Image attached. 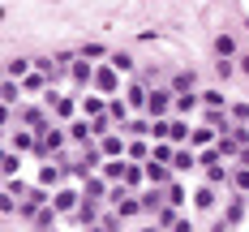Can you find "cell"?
I'll list each match as a JSON object with an SVG mask.
<instances>
[{"instance_id": "6da1fadb", "label": "cell", "mask_w": 249, "mask_h": 232, "mask_svg": "<svg viewBox=\"0 0 249 232\" xmlns=\"http://www.w3.org/2000/svg\"><path fill=\"white\" fill-rule=\"evenodd\" d=\"M168 112H176V95H172V90H150L146 116H155V121H163Z\"/></svg>"}, {"instance_id": "7a4b0ae2", "label": "cell", "mask_w": 249, "mask_h": 232, "mask_svg": "<svg viewBox=\"0 0 249 232\" xmlns=\"http://www.w3.org/2000/svg\"><path fill=\"white\" fill-rule=\"evenodd\" d=\"M73 224H82V228H95V224H103V211H99V202L82 198V206L73 211Z\"/></svg>"}, {"instance_id": "3957f363", "label": "cell", "mask_w": 249, "mask_h": 232, "mask_svg": "<svg viewBox=\"0 0 249 232\" xmlns=\"http://www.w3.org/2000/svg\"><path fill=\"white\" fill-rule=\"evenodd\" d=\"M18 121H22L26 129H35L39 138L48 133V112H43V107H22V112H18Z\"/></svg>"}, {"instance_id": "277c9868", "label": "cell", "mask_w": 249, "mask_h": 232, "mask_svg": "<svg viewBox=\"0 0 249 232\" xmlns=\"http://www.w3.org/2000/svg\"><path fill=\"white\" fill-rule=\"evenodd\" d=\"M142 168H146V180L150 185H172V163H159V159H146V163H142Z\"/></svg>"}, {"instance_id": "5b68a950", "label": "cell", "mask_w": 249, "mask_h": 232, "mask_svg": "<svg viewBox=\"0 0 249 232\" xmlns=\"http://www.w3.org/2000/svg\"><path fill=\"white\" fill-rule=\"evenodd\" d=\"M52 206H56V211H60V215H73L77 206H82V194H77L73 185H69V189H60V194H56V198H52Z\"/></svg>"}, {"instance_id": "8992f818", "label": "cell", "mask_w": 249, "mask_h": 232, "mask_svg": "<svg viewBox=\"0 0 249 232\" xmlns=\"http://www.w3.org/2000/svg\"><path fill=\"white\" fill-rule=\"evenodd\" d=\"M124 95H129V107H133V112H142V116H146V103H150V90L146 86H142V82H133V86H129V90H124Z\"/></svg>"}, {"instance_id": "52a82bcc", "label": "cell", "mask_w": 249, "mask_h": 232, "mask_svg": "<svg viewBox=\"0 0 249 232\" xmlns=\"http://www.w3.org/2000/svg\"><path fill=\"white\" fill-rule=\"evenodd\" d=\"M65 133H69V142H73V146H86V142H90V133H95V121H73Z\"/></svg>"}, {"instance_id": "ba28073f", "label": "cell", "mask_w": 249, "mask_h": 232, "mask_svg": "<svg viewBox=\"0 0 249 232\" xmlns=\"http://www.w3.org/2000/svg\"><path fill=\"white\" fill-rule=\"evenodd\" d=\"M95 86L112 99V95H116V86H121V82H116V69H107V65H103V69H95Z\"/></svg>"}, {"instance_id": "9c48e42d", "label": "cell", "mask_w": 249, "mask_h": 232, "mask_svg": "<svg viewBox=\"0 0 249 232\" xmlns=\"http://www.w3.org/2000/svg\"><path fill=\"white\" fill-rule=\"evenodd\" d=\"M103 194H107V177H86V180H82V198L99 202Z\"/></svg>"}, {"instance_id": "30bf717a", "label": "cell", "mask_w": 249, "mask_h": 232, "mask_svg": "<svg viewBox=\"0 0 249 232\" xmlns=\"http://www.w3.org/2000/svg\"><path fill=\"white\" fill-rule=\"evenodd\" d=\"M99 151L107 155V159H121V155L129 151V142H124V138H116V133H107V138H99Z\"/></svg>"}, {"instance_id": "8fae6325", "label": "cell", "mask_w": 249, "mask_h": 232, "mask_svg": "<svg viewBox=\"0 0 249 232\" xmlns=\"http://www.w3.org/2000/svg\"><path fill=\"white\" fill-rule=\"evenodd\" d=\"M18 99H22V82L4 77V90H0V103H4V112H9V107H18Z\"/></svg>"}, {"instance_id": "7c38bea8", "label": "cell", "mask_w": 249, "mask_h": 232, "mask_svg": "<svg viewBox=\"0 0 249 232\" xmlns=\"http://www.w3.org/2000/svg\"><path fill=\"white\" fill-rule=\"evenodd\" d=\"M4 77H13V82H26V77H30V60H22V56H13V60L4 65Z\"/></svg>"}, {"instance_id": "4fadbf2b", "label": "cell", "mask_w": 249, "mask_h": 232, "mask_svg": "<svg viewBox=\"0 0 249 232\" xmlns=\"http://www.w3.org/2000/svg\"><path fill=\"white\" fill-rule=\"evenodd\" d=\"M236 73H241V65H232V56H219L215 60V82H232Z\"/></svg>"}, {"instance_id": "5bb4252c", "label": "cell", "mask_w": 249, "mask_h": 232, "mask_svg": "<svg viewBox=\"0 0 249 232\" xmlns=\"http://www.w3.org/2000/svg\"><path fill=\"white\" fill-rule=\"evenodd\" d=\"M60 180H65V168H60V163H43V168H39V185H43V189H48V185H60Z\"/></svg>"}, {"instance_id": "9a60e30c", "label": "cell", "mask_w": 249, "mask_h": 232, "mask_svg": "<svg viewBox=\"0 0 249 232\" xmlns=\"http://www.w3.org/2000/svg\"><path fill=\"white\" fill-rule=\"evenodd\" d=\"M215 142H219V133H215L211 125H202V129L189 133V146H215Z\"/></svg>"}, {"instance_id": "2e32d148", "label": "cell", "mask_w": 249, "mask_h": 232, "mask_svg": "<svg viewBox=\"0 0 249 232\" xmlns=\"http://www.w3.org/2000/svg\"><path fill=\"white\" fill-rule=\"evenodd\" d=\"M163 202H168V189H159V185L142 194V206H146V211H163Z\"/></svg>"}, {"instance_id": "e0dca14e", "label": "cell", "mask_w": 249, "mask_h": 232, "mask_svg": "<svg viewBox=\"0 0 249 232\" xmlns=\"http://www.w3.org/2000/svg\"><path fill=\"white\" fill-rule=\"evenodd\" d=\"M194 107H202V95H194V90L176 95V116H185V112H194Z\"/></svg>"}, {"instance_id": "ac0fdd59", "label": "cell", "mask_w": 249, "mask_h": 232, "mask_svg": "<svg viewBox=\"0 0 249 232\" xmlns=\"http://www.w3.org/2000/svg\"><path fill=\"white\" fill-rule=\"evenodd\" d=\"M56 215H60V211H56V206H39V215H35V219H30V224H35V232H43V228H52V219H56Z\"/></svg>"}, {"instance_id": "d6986e66", "label": "cell", "mask_w": 249, "mask_h": 232, "mask_svg": "<svg viewBox=\"0 0 249 232\" xmlns=\"http://www.w3.org/2000/svg\"><path fill=\"white\" fill-rule=\"evenodd\" d=\"M69 77H73V86H86V82H95V73H90V65H86V60H73Z\"/></svg>"}, {"instance_id": "ffe728a7", "label": "cell", "mask_w": 249, "mask_h": 232, "mask_svg": "<svg viewBox=\"0 0 249 232\" xmlns=\"http://www.w3.org/2000/svg\"><path fill=\"white\" fill-rule=\"evenodd\" d=\"M202 107H206V112H224V107H228L224 90H206V95H202Z\"/></svg>"}, {"instance_id": "44dd1931", "label": "cell", "mask_w": 249, "mask_h": 232, "mask_svg": "<svg viewBox=\"0 0 249 232\" xmlns=\"http://www.w3.org/2000/svg\"><path fill=\"white\" fill-rule=\"evenodd\" d=\"M124 155H129L133 163H146V159H150V151H146V142H142V138H129V151H124Z\"/></svg>"}, {"instance_id": "7402d4cb", "label": "cell", "mask_w": 249, "mask_h": 232, "mask_svg": "<svg viewBox=\"0 0 249 232\" xmlns=\"http://www.w3.org/2000/svg\"><path fill=\"white\" fill-rule=\"evenodd\" d=\"M194 206H198V211H211V206H215V185H202L198 194H194Z\"/></svg>"}, {"instance_id": "603a6c76", "label": "cell", "mask_w": 249, "mask_h": 232, "mask_svg": "<svg viewBox=\"0 0 249 232\" xmlns=\"http://www.w3.org/2000/svg\"><path fill=\"white\" fill-rule=\"evenodd\" d=\"M224 219L232 224V228H236V224L245 219V198H232V202H228V215H224Z\"/></svg>"}, {"instance_id": "cb8c5ba5", "label": "cell", "mask_w": 249, "mask_h": 232, "mask_svg": "<svg viewBox=\"0 0 249 232\" xmlns=\"http://www.w3.org/2000/svg\"><path fill=\"white\" fill-rule=\"evenodd\" d=\"M124 172H129V163H121V159H107L103 163V177L107 180H124Z\"/></svg>"}, {"instance_id": "d4e9b609", "label": "cell", "mask_w": 249, "mask_h": 232, "mask_svg": "<svg viewBox=\"0 0 249 232\" xmlns=\"http://www.w3.org/2000/svg\"><path fill=\"white\" fill-rule=\"evenodd\" d=\"M82 112H86V116H103V112H107V99L90 95V99H82Z\"/></svg>"}, {"instance_id": "484cf974", "label": "cell", "mask_w": 249, "mask_h": 232, "mask_svg": "<svg viewBox=\"0 0 249 232\" xmlns=\"http://www.w3.org/2000/svg\"><path fill=\"white\" fill-rule=\"evenodd\" d=\"M116 211H121L124 219H133V215H142V211H146V206H142V198H124V202L116 206Z\"/></svg>"}, {"instance_id": "4316f807", "label": "cell", "mask_w": 249, "mask_h": 232, "mask_svg": "<svg viewBox=\"0 0 249 232\" xmlns=\"http://www.w3.org/2000/svg\"><path fill=\"white\" fill-rule=\"evenodd\" d=\"M185 90H194V73H189V69L172 77V95H185Z\"/></svg>"}, {"instance_id": "83f0119b", "label": "cell", "mask_w": 249, "mask_h": 232, "mask_svg": "<svg viewBox=\"0 0 249 232\" xmlns=\"http://www.w3.org/2000/svg\"><path fill=\"white\" fill-rule=\"evenodd\" d=\"M124 133H129V138H146V133H150V121H146V116H138V121L124 125Z\"/></svg>"}, {"instance_id": "f1b7e54d", "label": "cell", "mask_w": 249, "mask_h": 232, "mask_svg": "<svg viewBox=\"0 0 249 232\" xmlns=\"http://www.w3.org/2000/svg\"><path fill=\"white\" fill-rule=\"evenodd\" d=\"M189 133H194V129L176 116V121H172V138H168V142H172V146H176V142H189Z\"/></svg>"}, {"instance_id": "f546056e", "label": "cell", "mask_w": 249, "mask_h": 232, "mask_svg": "<svg viewBox=\"0 0 249 232\" xmlns=\"http://www.w3.org/2000/svg\"><path fill=\"white\" fill-rule=\"evenodd\" d=\"M232 185H236L241 194H249V163H241V168H232Z\"/></svg>"}, {"instance_id": "4dcf8cb0", "label": "cell", "mask_w": 249, "mask_h": 232, "mask_svg": "<svg viewBox=\"0 0 249 232\" xmlns=\"http://www.w3.org/2000/svg\"><path fill=\"white\" fill-rule=\"evenodd\" d=\"M163 189H168V206H180V202H185V189H180V180L163 185Z\"/></svg>"}, {"instance_id": "1f68e13d", "label": "cell", "mask_w": 249, "mask_h": 232, "mask_svg": "<svg viewBox=\"0 0 249 232\" xmlns=\"http://www.w3.org/2000/svg\"><path fill=\"white\" fill-rule=\"evenodd\" d=\"M18 163H22V155H18V151H9V155H4V177H9V180L18 177Z\"/></svg>"}, {"instance_id": "d6a6232c", "label": "cell", "mask_w": 249, "mask_h": 232, "mask_svg": "<svg viewBox=\"0 0 249 232\" xmlns=\"http://www.w3.org/2000/svg\"><path fill=\"white\" fill-rule=\"evenodd\" d=\"M121 219H124L121 211H103V228L107 232H121Z\"/></svg>"}, {"instance_id": "836d02e7", "label": "cell", "mask_w": 249, "mask_h": 232, "mask_svg": "<svg viewBox=\"0 0 249 232\" xmlns=\"http://www.w3.org/2000/svg\"><path fill=\"white\" fill-rule=\"evenodd\" d=\"M194 163H198V159H194L189 151H176V159H172V168H180V172H189Z\"/></svg>"}, {"instance_id": "e575fe53", "label": "cell", "mask_w": 249, "mask_h": 232, "mask_svg": "<svg viewBox=\"0 0 249 232\" xmlns=\"http://www.w3.org/2000/svg\"><path fill=\"white\" fill-rule=\"evenodd\" d=\"M176 219H180V215H176V206H163V211H159V228H163V232L172 228Z\"/></svg>"}, {"instance_id": "d590c367", "label": "cell", "mask_w": 249, "mask_h": 232, "mask_svg": "<svg viewBox=\"0 0 249 232\" xmlns=\"http://www.w3.org/2000/svg\"><path fill=\"white\" fill-rule=\"evenodd\" d=\"M232 52H236V43H232L228 35H219V39H215V56H232Z\"/></svg>"}, {"instance_id": "8d00e7d4", "label": "cell", "mask_w": 249, "mask_h": 232, "mask_svg": "<svg viewBox=\"0 0 249 232\" xmlns=\"http://www.w3.org/2000/svg\"><path fill=\"white\" fill-rule=\"evenodd\" d=\"M232 121L236 125H249V103H232Z\"/></svg>"}, {"instance_id": "74e56055", "label": "cell", "mask_w": 249, "mask_h": 232, "mask_svg": "<svg viewBox=\"0 0 249 232\" xmlns=\"http://www.w3.org/2000/svg\"><path fill=\"white\" fill-rule=\"evenodd\" d=\"M107 116L116 121V125H124V103H116V99H107Z\"/></svg>"}, {"instance_id": "f35d334b", "label": "cell", "mask_w": 249, "mask_h": 232, "mask_svg": "<svg viewBox=\"0 0 249 232\" xmlns=\"http://www.w3.org/2000/svg\"><path fill=\"white\" fill-rule=\"evenodd\" d=\"M112 69H133V56H129V52H116V56H112Z\"/></svg>"}, {"instance_id": "ab89813d", "label": "cell", "mask_w": 249, "mask_h": 232, "mask_svg": "<svg viewBox=\"0 0 249 232\" xmlns=\"http://www.w3.org/2000/svg\"><path fill=\"white\" fill-rule=\"evenodd\" d=\"M150 138H172V125H168V121H155V125H150Z\"/></svg>"}, {"instance_id": "60d3db41", "label": "cell", "mask_w": 249, "mask_h": 232, "mask_svg": "<svg viewBox=\"0 0 249 232\" xmlns=\"http://www.w3.org/2000/svg\"><path fill=\"white\" fill-rule=\"evenodd\" d=\"M168 232H194V224H189V219H176V224H172Z\"/></svg>"}, {"instance_id": "b9f144b4", "label": "cell", "mask_w": 249, "mask_h": 232, "mask_svg": "<svg viewBox=\"0 0 249 232\" xmlns=\"http://www.w3.org/2000/svg\"><path fill=\"white\" fill-rule=\"evenodd\" d=\"M236 65H241V73L249 77V56H241V60H236Z\"/></svg>"}, {"instance_id": "7bdbcfd3", "label": "cell", "mask_w": 249, "mask_h": 232, "mask_svg": "<svg viewBox=\"0 0 249 232\" xmlns=\"http://www.w3.org/2000/svg\"><path fill=\"white\" fill-rule=\"evenodd\" d=\"M86 232H107V228H103V224H95V228H86Z\"/></svg>"}, {"instance_id": "ee69618b", "label": "cell", "mask_w": 249, "mask_h": 232, "mask_svg": "<svg viewBox=\"0 0 249 232\" xmlns=\"http://www.w3.org/2000/svg\"><path fill=\"white\" fill-rule=\"evenodd\" d=\"M142 232H163V228H159V224H155V228H142Z\"/></svg>"}]
</instances>
